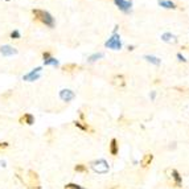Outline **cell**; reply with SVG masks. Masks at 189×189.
<instances>
[{
    "label": "cell",
    "mask_w": 189,
    "mask_h": 189,
    "mask_svg": "<svg viewBox=\"0 0 189 189\" xmlns=\"http://www.w3.org/2000/svg\"><path fill=\"white\" fill-rule=\"evenodd\" d=\"M11 37H12V38H20L21 35H20L19 30H13V32H11Z\"/></svg>",
    "instance_id": "44dd1931"
},
{
    "label": "cell",
    "mask_w": 189,
    "mask_h": 189,
    "mask_svg": "<svg viewBox=\"0 0 189 189\" xmlns=\"http://www.w3.org/2000/svg\"><path fill=\"white\" fill-rule=\"evenodd\" d=\"M106 48H110V49H114V50H119L122 48V42H120V37L114 33L111 38H109V41H106Z\"/></svg>",
    "instance_id": "7a4b0ae2"
},
{
    "label": "cell",
    "mask_w": 189,
    "mask_h": 189,
    "mask_svg": "<svg viewBox=\"0 0 189 189\" xmlns=\"http://www.w3.org/2000/svg\"><path fill=\"white\" fill-rule=\"evenodd\" d=\"M0 53H1L3 56H13L17 53V50H16L15 48L9 46V45H3V46L0 48Z\"/></svg>",
    "instance_id": "52a82bcc"
},
{
    "label": "cell",
    "mask_w": 189,
    "mask_h": 189,
    "mask_svg": "<svg viewBox=\"0 0 189 189\" xmlns=\"http://www.w3.org/2000/svg\"><path fill=\"white\" fill-rule=\"evenodd\" d=\"M45 65H53V66H57L58 65V61L56 60V58H53V57H50L49 60H46V61H44Z\"/></svg>",
    "instance_id": "ac0fdd59"
},
{
    "label": "cell",
    "mask_w": 189,
    "mask_h": 189,
    "mask_svg": "<svg viewBox=\"0 0 189 189\" xmlns=\"http://www.w3.org/2000/svg\"><path fill=\"white\" fill-rule=\"evenodd\" d=\"M152 160H154V155L152 154H146L144 156L142 157V160H140V167L142 168H147L151 165Z\"/></svg>",
    "instance_id": "8992f818"
},
{
    "label": "cell",
    "mask_w": 189,
    "mask_h": 189,
    "mask_svg": "<svg viewBox=\"0 0 189 189\" xmlns=\"http://www.w3.org/2000/svg\"><path fill=\"white\" fill-rule=\"evenodd\" d=\"M8 146H9V144H8V143H7V142H3V143H0V152H1V151H3V149L8 148Z\"/></svg>",
    "instance_id": "603a6c76"
},
{
    "label": "cell",
    "mask_w": 189,
    "mask_h": 189,
    "mask_svg": "<svg viewBox=\"0 0 189 189\" xmlns=\"http://www.w3.org/2000/svg\"><path fill=\"white\" fill-rule=\"evenodd\" d=\"M101 57H103V54L102 53H98V54H94V56H91V57H89V61L93 62V61H95L97 58H101Z\"/></svg>",
    "instance_id": "ffe728a7"
},
{
    "label": "cell",
    "mask_w": 189,
    "mask_h": 189,
    "mask_svg": "<svg viewBox=\"0 0 189 189\" xmlns=\"http://www.w3.org/2000/svg\"><path fill=\"white\" fill-rule=\"evenodd\" d=\"M161 40L165 41V42H176V36L171 35V33H164V35H161Z\"/></svg>",
    "instance_id": "5bb4252c"
},
{
    "label": "cell",
    "mask_w": 189,
    "mask_h": 189,
    "mask_svg": "<svg viewBox=\"0 0 189 189\" xmlns=\"http://www.w3.org/2000/svg\"><path fill=\"white\" fill-rule=\"evenodd\" d=\"M74 125H75V127H78L80 130H82V131H90V132H94V130H93L90 126H87V125H82V123L78 122V120H75Z\"/></svg>",
    "instance_id": "9a60e30c"
},
{
    "label": "cell",
    "mask_w": 189,
    "mask_h": 189,
    "mask_svg": "<svg viewBox=\"0 0 189 189\" xmlns=\"http://www.w3.org/2000/svg\"><path fill=\"white\" fill-rule=\"evenodd\" d=\"M50 57H52V53H50V52H44V53H42V58H44V61L49 60Z\"/></svg>",
    "instance_id": "7402d4cb"
},
{
    "label": "cell",
    "mask_w": 189,
    "mask_h": 189,
    "mask_svg": "<svg viewBox=\"0 0 189 189\" xmlns=\"http://www.w3.org/2000/svg\"><path fill=\"white\" fill-rule=\"evenodd\" d=\"M144 58H146L147 61H149V62L155 64V65H160V62H161L159 58H157V57H154V56H144Z\"/></svg>",
    "instance_id": "2e32d148"
},
{
    "label": "cell",
    "mask_w": 189,
    "mask_h": 189,
    "mask_svg": "<svg viewBox=\"0 0 189 189\" xmlns=\"http://www.w3.org/2000/svg\"><path fill=\"white\" fill-rule=\"evenodd\" d=\"M41 72V67H36V69H33L30 73H28L27 75H24V81H29V82H32V81H36L38 80V77H40V74L38 73Z\"/></svg>",
    "instance_id": "5b68a950"
},
{
    "label": "cell",
    "mask_w": 189,
    "mask_h": 189,
    "mask_svg": "<svg viewBox=\"0 0 189 189\" xmlns=\"http://www.w3.org/2000/svg\"><path fill=\"white\" fill-rule=\"evenodd\" d=\"M118 152H119V144H118V140L115 138H112L111 142H110V154L112 156H117Z\"/></svg>",
    "instance_id": "9c48e42d"
},
{
    "label": "cell",
    "mask_w": 189,
    "mask_h": 189,
    "mask_svg": "<svg viewBox=\"0 0 189 189\" xmlns=\"http://www.w3.org/2000/svg\"><path fill=\"white\" fill-rule=\"evenodd\" d=\"M65 189H85V188H82L81 185H77V184H66L65 185Z\"/></svg>",
    "instance_id": "d6986e66"
},
{
    "label": "cell",
    "mask_w": 189,
    "mask_h": 189,
    "mask_svg": "<svg viewBox=\"0 0 189 189\" xmlns=\"http://www.w3.org/2000/svg\"><path fill=\"white\" fill-rule=\"evenodd\" d=\"M114 85L115 86H119V87H123L126 85V81H125V77L123 75H115L114 77Z\"/></svg>",
    "instance_id": "4fadbf2b"
},
{
    "label": "cell",
    "mask_w": 189,
    "mask_h": 189,
    "mask_svg": "<svg viewBox=\"0 0 189 189\" xmlns=\"http://www.w3.org/2000/svg\"><path fill=\"white\" fill-rule=\"evenodd\" d=\"M172 179H173L175 187H176V188L181 187L182 179H181V176H180V173H179V171H177V169H172Z\"/></svg>",
    "instance_id": "ba28073f"
},
{
    "label": "cell",
    "mask_w": 189,
    "mask_h": 189,
    "mask_svg": "<svg viewBox=\"0 0 189 189\" xmlns=\"http://www.w3.org/2000/svg\"><path fill=\"white\" fill-rule=\"evenodd\" d=\"M159 4L164 8H168V9H176L177 5L175 3H172L171 0H159Z\"/></svg>",
    "instance_id": "8fae6325"
},
{
    "label": "cell",
    "mask_w": 189,
    "mask_h": 189,
    "mask_svg": "<svg viewBox=\"0 0 189 189\" xmlns=\"http://www.w3.org/2000/svg\"><path fill=\"white\" fill-rule=\"evenodd\" d=\"M111 189H114V188H111Z\"/></svg>",
    "instance_id": "484cf974"
},
{
    "label": "cell",
    "mask_w": 189,
    "mask_h": 189,
    "mask_svg": "<svg viewBox=\"0 0 189 189\" xmlns=\"http://www.w3.org/2000/svg\"><path fill=\"white\" fill-rule=\"evenodd\" d=\"M32 15H33V19L37 21H40L41 24H45L46 27L49 28H53L54 27V19L52 17L49 12L46 11H42V9H32Z\"/></svg>",
    "instance_id": "6da1fadb"
},
{
    "label": "cell",
    "mask_w": 189,
    "mask_h": 189,
    "mask_svg": "<svg viewBox=\"0 0 189 189\" xmlns=\"http://www.w3.org/2000/svg\"><path fill=\"white\" fill-rule=\"evenodd\" d=\"M75 94L72 91V90H67V89H64L60 91V98L64 101V102H70L72 99H74Z\"/></svg>",
    "instance_id": "277c9868"
},
{
    "label": "cell",
    "mask_w": 189,
    "mask_h": 189,
    "mask_svg": "<svg viewBox=\"0 0 189 189\" xmlns=\"http://www.w3.org/2000/svg\"><path fill=\"white\" fill-rule=\"evenodd\" d=\"M115 4L118 5V8H119L120 11H123V12H130V9H131V0H114Z\"/></svg>",
    "instance_id": "3957f363"
},
{
    "label": "cell",
    "mask_w": 189,
    "mask_h": 189,
    "mask_svg": "<svg viewBox=\"0 0 189 189\" xmlns=\"http://www.w3.org/2000/svg\"><path fill=\"white\" fill-rule=\"evenodd\" d=\"M19 122L21 123V125H33L35 123V117H33L32 114H24L22 117H20V119H19Z\"/></svg>",
    "instance_id": "30bf717a"
},
{
    "label": "cell",
    "mask_w": 189,
    "mask_h": 189,
    "mask_svg": "<svg viewBox=\"0 0 189 189\" xmlns=\"http://www.w3.org/2000/svg\"><path fill=\"white\" fill-rule=\"evenodd\" d=\"M74 171L75 172H80V173H85V172H87V167L83 164H77L74 167Z\"/></svg>",
    "instance_id": "e0dca14e"
},
{
    "label": "cell",
    "mask_w": 189,
    "mask_h": 189,
    "mask_svg": "<svg viewBox=\"0 0 189 189\" xmlns=\"http://www.w3.org/2000/svg\"><path fill=\"white\" fill-rule=\"evenodd\" d=\"M0 165H1V167H5V161H0Z\"/></svg>",
    "instance_id": "d4e9b609"
},
{
    "label": "cell",
    "mask_w": 189,
    "mask_h": 189,
    "mask_svg": "<svg viewBox=\"0 0 189 189\" xmlns=\"http://www.w3.org/2000/svg\"><path fill=\"white\" fill-rule=\"evenodd\" d=\"M80 69V66H78L77 64H66V65H64L62 66V70L65 73H73V72H75V70H78Z\"/></svg>",
    "instance_id": "7c38bea8"
},
{
    "label": "cell",
    "mask_w": 189,
    "mask_h": 189,
    "mask_svg": "<svg viewBox=\"0 0 189 189\" xmlns=\"http://www.w3.org/2000/svg\"><path fill=\"white\" fill-rule=\"evenodd\" d=\"M177 58H179V61H182V62H185V57L184 56H181V53H177Z\"/></svg>",
    "instance_id": "cb8c5ba5"
}]
</instances>
